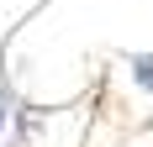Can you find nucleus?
Instances as JSON below:
<instances>
[{
	"label": "nucleus",
	"mask_w": 153,
	"mask_h": 147,
	"mask_svg": "<svg viewBox=\"0 0 153 147\" xmlns=\"http://www.w3.org/2000/svg\"><path fill=\"white\" fill-rule=\"evenodd\" d=\"M127 68H132V84L153 95V53H132V58H127Z\"/></svg>",
	"instance_id": "f257e3e1"
},
{
	"label": "nucleus",
	"mask_w": 153,
	"mask_h": 147,
	"mask_svg": "<svg viewBox=\"0 0 153 147\" xmlns=\"http://www.w3.org/2000/svg\"><path fill=\"white\" fill-rule=\"evenodd\" d=\"M5 116H11V95H0V126H5Z\"/></svg>",
	"instance_id": "f03ea898"
}]
</instances>
